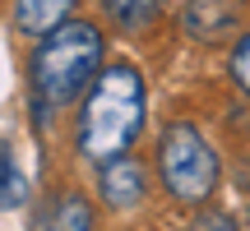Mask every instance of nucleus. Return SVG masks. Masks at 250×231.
<instances>
[{
  "label": "nucleus",
  "mask_w": 250,
  "mask_h": 231,
  "mask_svg": "<svg viewBox=\"0 0 250 231\" xmlns=\"http://www.w3.org/2000/svg\"><path fill=\"white\" fill-rule=\"evenodd\" d=\"M139 130H144V74L130 60L102 65V74L83 93V107L74 116V153L88 167H107L134 148Z\"/></svg>",
  "instance_id": "1"
},
{
  "label": "nucleus",
  "mask_w": 250,
  "mask_h": 231,
  "mask_svg": "<svg viewBox=\"0 0 250 231\" xmlns=\"http://www.w3.org/2000/svg\"><path fill=\"white\" fill-rule=\"evenodd\" d=\"M102 28L88 19H70L56 33H46L28 56V88L37 102L65 111L74 97L93 88V79L102 74Z\"/></svg>",
  "instance_id": "2"
},
{
  "label": "nucleus",
  "mask_w": 250,
  "mask_h": 231,
  "mask_svg": "<svg viewBox=\"0 0 250 231\" xmlns=\"http://www.w3.org/2000/svg\"><path fill=\"white\" fill-rule=\"evenodd\" d=\"M153 167H158V185L176 204H208L223 180V162L218 148L195 130L190 120H167L158 130V148H153Z\"/></svg>",
  "instance_id": "3"
},
{
  "label": "nucleus",
  "mask_w": 250,
  "mask_h": 231,
  "mask_svg": "<svg viewBox=\"0 0 250 231\" xmlns=\"http://www.w3.org/2000/svg\"><path fill=\"white\" fill-rule=\"evenodd\" d=\"M98 199L111 213H134V208H144V199H148V167H144L134 153L98 167Z\"/></svg>",
  "instance_id": "4"
},
{
  "label": "nucleus",
  "mask_w": 250,
  "mask_h": 231,
  "mask_svg": "<svg viewBox=\"0 0 250 231\" xmlns=\"http://www.w3.org/2000/svg\"><path fill=\"white\" fill-rule=\"evenodd\" d=\"M33 227L37 231H98V204L88 199V190L61 185L42 199Z\"/></svg>",
  "instance_id": "5"
},
{
  "label": "nucleus",
  "mask_w": 250,
  "mask_h": 231,
  "mask_svg": "<svg viewBox=\"0 0 250 231\" xmlns=\"http://www.w3.org/2000/svg\"><path fill=\"white\" fill-rule=\"evenodd\" d=\"M181 28H186L195 42H208V46L227 42V37L241 28V5H236V0H190L186 14H181Z\"/></svg>",
  "instance_id": "6"
},
{
  "label": "nucleus",
  "mask_w": 250,
  "mask_h": 231,
  "mask_svg": "<svg viewBox=\"0 0 250 231\" xmlns=\"http://www.w3.org/2000/svg\"><path fill=\"white\" fill-rule=\"evenodd\" d=\"M74 5H79V0H14V23H19V33H28V37H46L61 23H70Z\"/></svg>",
  "instance_id": "7"
},
{
  "label": "nucleus",
  "mask_w": 250,
  "mask_h": 231,
  "mask_svg": "<svg viewBox=\"0 0 250 231\" xmlns=\"http://www.w3.org/2000/svg\"><path fill=\"white\" fill-rule=\"evenodd\" d=\"M102 14L107 23L125 37H144L162 14V0H102Z\"/></svg>",
  "instance_id": "8"
},
{
  "label": "nucleus",
  "mask_w": 250,
  "mask_h": 231,
  "mask_svg": "<svg viewBox=\"0 0 250 231\" xmlns=\"http://www.w3.org/2000/svg\"><path fill=\"white\" fill-rule=\"evenodd\" d=\"M28 199V176L19 171L14 153H9V143H0V213H9V208H19Z\"/></svg>",
  "instance_id": "9"
},
{
  "label": "nucleus",
  "mask_w": 250,
  "mask_h": 231,
  "mask_svg": "<svg viewBox=\"0 0 250 231\" xmlns=\"http://www.w3.org/2000/svg\"><path fill=\"white\" fill-rule=\"evenodd\" d=\"M227 74H232L236 93H246V97H250V28H246L241 37H236V46H232V60H227Z\"/></svg>",
  "instance_id": "10"
},
{
  "label": "nucleus",
  "mask_w": 250,
  "mask_h": 231,
  "mask_svg": "<svg viewBox=\"0 0 250 231\" xmlns=\"http://www.w3.org/2000/svg\"><path fill=\"white\" fill-rule=\"evenodd\" d=\"M186 231H241V227H236V217L218 213V208H204V213H195L186 222Z\"/></svg>",
  "instance_id": "11"
}]
</instances>
